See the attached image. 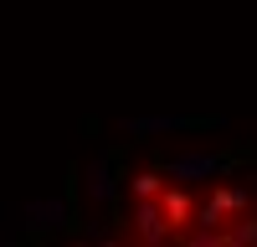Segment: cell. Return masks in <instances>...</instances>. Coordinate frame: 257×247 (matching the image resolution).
Returning a JSON list of instances; mask_svg holds the SVG:
<instances>
[{"instance_id": "8992f818", "label": "cell", "mask_w": 257, "mask_h": 247, "mask_svg": "<svg viewBox=\"0 0 257 247\" xmlns=\"http://www.w3.org/2000/svg\"><path fill=\"white\" fill-rule=\"evenodd\" d=\"M88 196H93V201H113V196H118V185H113V160H108V155H98V160L88 165Z\"/></svg>"}, {"instance_id": "8fae6325", "label": "cell", "mask_w": 257, "mask_h": 247, "mask_svg": "<svg viewBox=\"0 0 257 247\" xmlns=\"http://www.w3.org/2000/svg\"><path fill=\"white\" fill-rule=\"evenodd\" d=\"M0 247H11V242H0Z\"/></svg>"}, {"instance_id": "ba28073f", "label": "cell", "mask_w": 257, "mask_h": 247, "mask_svg": "<svg viewBox=\"0 0 257 247\" xmlns=\"http://www.w3.org/2000/svg\"><path fill=\"white\" fill-rule=\"evenodd\" d=\"M160 180H165L160 170H139V175H128V191H134L139 201H160V191H165Z\"/></svg>"}, {"instance_id": "52a82bcc", "label": "cell", "mask_w": 257, "mask_h": 247, "mask_svg": "<svg viewBox=\"0 0 257 247\" xmlns=\"http://www.w3.org/2000/svg\"><path fill=\"white\" fill-rule=\"evenodd\" d=\"M160 206H165L170 226H190V221H196V201H190L180 185H175V191H160Z\"/></svg>"}, {"instance_id": "6da1fadb", "label": "cell", "mask_w": 257, "mask_h": 247, "mask_svg": "<svg viewBox=\"0 0 257 247\" xmlns=\"http://www.w3.org/2000/svg\"><path fill=\"white\" fill-rule=\"evenodd\" d=\"M180 129H221V118H180V113L123 118V134H128V139H149V134H180Z\"/></svg>"}, {"instance_id": "3957f363", "label": "cell", "mask_w": 257, "mask_h": 247, "mask_svg": "<svg viewBox=\"0 0 257 247\" xmlns=\"http://www.w3.org/2000/svg\"><path fill=\"white\" fill-rule=\"evenodd\" d=\"M26 226L31 232H62V226H72V211L62 196H41V201H26Z\"/></svg>"}, {"instance_id": "7c38bea8", "label": "cell", "mask_w": 257, "mask_h": 247, "mask_svg": "<svg viewBox=\"0 0 257 247\" xmlns=\"http://www.w3.org/2000/svg\"><path fill=\"white\" fill-rule=\"evenodd\" d=\"M185 247H190V242H185Z\"/></svg>"}, {"instance_id": "7a4b0ae2", "label": "cell", "mask_w": 257, "mask_h": 247, "mask_svg": "<svg viewBox=\"0 0 257 247\" xmlns=\"http://www.w3.org/2000/svg\"><path fill=\"white\" fill-rule=\"evenodd\" d=\"M242 206H247V191H237V185H221V191H211L206 206H196V226H211V232H216V226H221L231 211H242Z\"/></svg>"}, {"instance_id": "277c9868", "label": "cell", "mask_w": 257, "mask_h": 247, "mask_svg": "<svg viewBox=\"0 0 257 247\" xmlns=\"http://www.w3.org/2000/svg\"><path fill=\"white\" fill-rule=\"evenodd\" d=\"M134 226H139L144 247H170V232H175L160 201H139V206H134Z\"/></svg>"}, {"instance_id": "30bf717a", "label": "cell", "mask_w": 257, "mask_h": 247, "mask_svg": "<svg viewBox=\"0 0 257 247\" xmlns=\"http://www.w3.org/2000/svg\"><path fill=\"white\" fill-rule=\"evenodd\" d=\"M93 247H123V242H113V237H98V242H93Z\"/></svg>"}, {"instance_id": "5b68a950", "label": "cell", "mask_w": 257, "mask_h": 247, "mask_svg": "<svg viewBox=\"0 0 257 247\" xmlns=\"http://www.w3.org/2000/svg\"><path fill=\"white\" fill-rule=\"evenodd\" d=\"M165 175L170 180H211V175H221V160L216 155H206V150H185L165 165Z\"/></svg>"}, {"instance_id": "9c48e42d", "label": "cell", "mask_w": 257, "mask_h": 247, "mask_svg": "<svg viewBox=\"0 0 257 247\" xmlns=\"http://www.w3.org/2000/svg\"><path fill=\"white\" fill-rule=\"evenodd\" d=\"M231 237H237V242H247V247H257V221H242Z\"/></svg>"}]
</instances>
